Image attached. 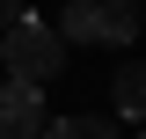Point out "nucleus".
<instances>
[{
    "instance_id": "obj_1",
    "label": "nucleus",
    "mask_w": 146,
    "mask_h": 139,
    "mask_svg": "<svg viewBox=\"0 0 146 139\" xmlns=\"http://www.w3.org/2000/svg\"><path fill=\"white\" fill-rule=\"evenodd\" d=\"M0 66H7V81L51 88L58 73H66V44H58V29H51V22L22 15L15 29H0Z\"/></svg>"
},
{
    "instance_id": "obj_2",
    "label": "nucleus",
    "mask_w": 146,
    "mask_h": 139,
    "mask_svg": "<svg viewBox=\"0 0 146 139\" xmlns=\"http://www.w3.org/2000/svg\"><path fill=\"white\" fill-rule=\"evenodd\" d=\"M44 132V88L7 81L0 88V139H36Z\"/></svg>"
},
{
    "instance_id": "obj_3",
    "label": "nucleus",
    "mask_w": 146,
    "mask_h": 139,
    "mask_svg": "<svg viewBox=\"0 0 146 139\" xmlns=\"http://www.w3.org/2000/svg\"><path fill=\"white\" fill-rule=\"evenodd\" d=\"M95 37L102 44H131L139 37V0H95Z\"/></svg>"
},
{
    "instance_id": "obj_4",
    "label": "nucleus",
    "mask_w": 146,
    "mask_h": 139,
    "mask_svg": "<svg viewBox=\"0 0 146 139\" xmlns=\"http://www.w3.org/2000/svg\"><path fill=\"white\" fill-rule=\"evenodd\" d=\"M110 103H117V117L146 124V66H139V59H131V66L117 73V88H110Z\"/></svg>"
},
{
    "instance_id": "obj_5",
    "label": "nucleus",
    "mask_w": 146,
    "mask_h": 139,
    "mask_svg": "<svg viewBox=\"0 0 146 139\" xmlns=\"http://www.w3.org/2000/svg\"><path fill=\"white\" fill-rule=\"evenodd\" d=\"M36 139H117V124L110 117H51Z\"/></svg>"
},
{
    "instance_id": "obj_6",
    "label": "nucleus",
    "mask_w": 146,
    "mask_h": 139,
    "mask_svg": "<svg viewBox=\"0 0 146 139\" xmlns=\"http://www.w3.org/2000/svg\"><path fill=\"white\" fill-rule=\"evenodd\" d=\"M22 15H29V0H0V29H15Z\"/></svg>"
},
{
    "instance_id": "obj_7",
    "label": "nucleus",
    "mask_w": 146,
    "mask_h": 139,
    "mask_svg": "<svg viewBox=\"0 0 146 139\" xmlns=\"http://www.w3.org/2000/svg\"><path fill=\"white\" fill-rule=\"evenodd\" d=\"M139 139H146V132H139Z\"/></svg>"
}]
</instances>
